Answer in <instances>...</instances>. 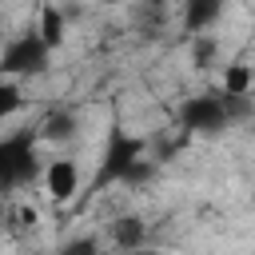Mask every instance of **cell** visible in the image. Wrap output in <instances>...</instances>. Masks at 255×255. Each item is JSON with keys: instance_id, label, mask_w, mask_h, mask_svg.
Instances as JSON below:
<instances>
[{"instance_id": "cell-1", "label": "cell", "mask_w": 255, "mask_h": 255, "mask_svg": "<svg viewBox=\"0 0 255 255\" xmlns=\"http://www.w3.org/2000/svg\"><path fill=\"white\" fill-rule=\"evenodd\" d=\"M84 187V163L76 151H56L44 163V199L56 207H68Z\"/></svg>"}]
</instances>
